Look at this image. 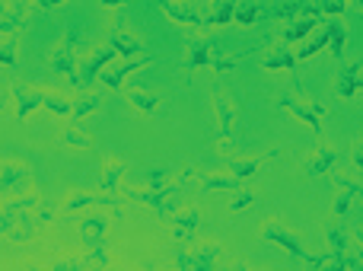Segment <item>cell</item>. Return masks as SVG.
Returning a JSON list of instances; mask_svg holds the SVG:
<instances>
[{
  "instance_id": "cell-21",
  "label": "cell",
  "mask_w": 363,
  "mask_h": 271,
  "mask_svg": "<svg viewBox=\"0 0 363 271\" xmlns=\"http://www.w3.org/2000/svg\"><path fill=\"white\" fill-rule=\"evenodd\" d=\"M360 83H363V64L347 61L345 67L338 70V77H335V93H338L341 99H354V93L360 89Z\"/></svg>"
},
{
  "instance_id": "cell-10",
  "label": "cell",
  "mask_w": 363,
  "mask_h": 271,
  "mask_svg": "<svg viewBox=\"0 0 363 271\" xmlns=\"http://www.w3.org/2000/svg\"><path fill=\"white\" fill-rule=\"evenodd\" d=\"M147 64H153V55H138V57H121L118 64H108L106 70L99 74V83H106L108 89H115V93H121L125 89V80L131 74H138V70H144Z\"/></svg>"
},
{
  "instance_id": "cell-28",
  "label": "cell",
  "mask_w": 363,
  "mask_h": 271,
  "mask_svg": "<svg viewBox=\"0 0 363 271\" xmlns=\"http://www.w3.org/2000/svg\"><path fill=\"white\" fill-rule=\"evenodd\" d=\"M325 29H328V48L325 51L335 57V61H341V57H345V48H347V26H345V19H341V16H328Z\"/></svg>"
},
{
  "instance_id": "cell-8",
  "label": "cell",
  "mask_w": 363,
  "mask_h": 271,
  "mask_svg": "<svg viewBox=\"0 0 363 271\" xmlns=\"http://www.w3.org/2000/svg\"><path fill=\"white\" fill-rule=\"evenodd\" d=\"M118 57V51L112 48V45H102V48H93L86 57L80 61V67H77V77H74V83L70 87H77V89H86V87H93L96 80H99V74L108 67V64Z\"/></svg>"
},
{
  "instance_id": "cell-49",
  "label": "cell",
  "mask_w": 363,
  "mask_h": 271,
  "mask_svg": "<svg viewBox=\"0 0 363 271\" xmlns=\"http://www.w3.org/2000/svg\"><path fill=\"white\" fill-rule=\"evenodd\" d=\"M360 89H363V83H360Z\"/></svg>"
},
{
  "instance_id": "cell-17",
  "label": "cell",
  "mask_w": 363,
  "mask_h": 271,
  "mask_svg": "<svg viewBox=\"0 0 363 271\" xmlns=\"http://www.w3.org/2000/svg\"><path fill=\"white\" fill-rule=\"evenodd\" d=\"M322 26V19L319 16H294V19H287L284 23V29H281V38L277 42H284V45H296V42H303V38H309L315 29Z\"/></svg>"
},
{
  "instance_id": "cell-25",
  "label": "cell",
  "mask_w": 363,
  "mask_h": 271,
  "mask_svg": "<svg viewBox=\"0 0 363 271\" xmlns=\"http://www.w3.org/2000/svg\"><path fill=\"white\" fill-rule=\"evenodd\" d=\"M125 172H128V163H125V160H118V157H106V160H102V172H99L102 192H112V195H118Z\"/></svg>"
},
{
  "instance_id": "cell-35",
  "label": "cell",
  "mask_w": 363,
  "mask_h": 271,
  "mask_svg": "<svg viewBox=\"0 0 363 271\" xmlns=\"http://www.w3.org/2000/svg\"><path fill=\"white\" fill-rule=\"evenodd\" d=\"M61 140L70 147V150H89V147H93V138H89L80 125H67V128H64Z\"/></svg>"
},
{
  "instance_id": "cell-11",
  "label": "cell",
  "mask_w": 363,
  "mask_h": 271,
  "mask_svg": "<svg viewBox=\"0 0 363 271\" xmlns=\"http://www.w3.org/2000/svg\"><path fill=\"white\" fill-rule=\"evenodd\" d=\"M332 185H335V201H332V217H345L357 198H363V182L351 179L345 172H332Z\"/></svg>"
},
{
  "instance_id": "cell-43",
  "label": "cell",
  "mask_w": 363,
  "mask_h": 271,
  "mask_svg": "<svg viewBox=\"0 0 363 271\" xmlns=\"http://www.w3.org/2000/svg\"><path fill=\"white\" fill-rule=\"evenodd\" d=\"M61 4H67V0H45L42 10H51V6H61Z\"/></svg>"
},
{
  "instance_id": "cell-37",
  "label": "cell",
  "mask_w": 363,
  "mask_h": 271,
  "mask_svg": "<svg viewBox=\"0 0 363 271\" xmlns=\"http://www.w3.org/2000/svg\"><path fill=\"white\" fill-rule=\"evenodd\" d=\"M42 106L48 109L51 115H61V118H70V109H74V102H70L64 93H48V89H45Z\"/></svg>"
},
{
  "instance_id": "cell-1",
  "label": "cell",
  "mask_w": 363,
  "mask_h": 271,
  "mask_svg": "<svg viewBox=\"0 0 363 271\" xmlns=\"http://www.w3.org/2000/svg\"><path fill=\"white\" fill-rule=\"evenodd\" d=\"M236 64H239V55L223 57L220 55L217 38H211V35H188L185 38V74L188 77L201 67H211V70H217V74H226V70H233Z\"/></svg>"
},
{
  "instance_id": "cell-5",
  "label": "cell",
  "mask_w": 363,
  "mask_h": 271,
  "mask_svg": "<svg viewBox=\"0 0 363 271\" xmlns=\"http://www.w3.org/2000/svg\"><path fill=\"white\" fill-rule=\"evenodd\" d=\"M48 67H55L57 74H64L70 83H74L77 67H80V38H77L74 29L64 32L61 42L48 51Z\"/></svg>"
},
{
  "instance_id": "cell-13",
  "label": "cell",
  "mask_w": 363,
  "mask_h": 271,
  "mask_svg": "<svg viewBox=\"0 0 363 271\" xmlns=\"http://www.w3.org/2000/svg\"><path fill=\"white\" fill-rule=\"evenodd\" d=\"M213 115H217V140H233L236 131V102L226 96L223 87H213Z\"/></svg>"
},
{
  "instance_id": "cell-33",
  "label": "cell",
  "mask_w": 363,
  "mask_h": 271,
  "mask_svg": "<svg viewBox=\"0 0 363 271\" xmlns=\"http://www.w3.org/2000/svg\"><path fill=\"white\" fill-rule=\"evenodd\" d=\"M99 106H102V96H99V93H80V96L74 99V109H70V118H74V121H83L86 115L99 112Z\"/></svg>"
},
{
  "instance_id": "cell-2",
  "label": "cell",
  "mask_w": 363,
  "mask_h": 271,
  "mask_svg": "<svg viewBox=\"0 0 363 271\" xmlns=\"http://www.w3.org/2000/svg\"><path fill=\"white\" fill-rule=\"evenodd\" d=\"M191 179V170H182V176H176L172 182L160 185V189H153V185H147V189H125L121 195H125V201H134V204H144V208L157 211L160 221H166V217L176 211V204H172V198H176V192L182 185Z\"/></svg>"
},
{
  "instance_id": "cell-31",
  "label": "cell",
  "mask_w": 363,
  "mask_h": 271,
  "mask_svg": "<svg viewBox=\"0 0 363 271\" xmlns=\"http://www.w3.org/2000/svg\"><path fill=\"white\" fill-rule=\"evenodd\" d=\"M328 48V29L325 26H319V29L313 32V38H303V45L296 48V61H306V57H315L319 51Z\"/></svg>"
},
{
  "instance_id": "cell-27",
  "label": "cell",
  "mask_w": 363,
  "mask_h": 271,
  "mask_svg": "<svg viewBox=\"0 0 363 271\" xmlns=\"http://www.w3.org/2000/svg\"><path fill=\"white\" fill-rule=\"evenodd\" d=\"M106 233H108V217L106 214H93V217H86V221H80V243L86 249L106 243Z\"/></svg>"
},
{
  "instance_id": "cell-40",
  "label": "cell",
  "mask_w": 363,
  "mask_h": 271,
  "mask_svg": "<svg viewBox=\"0 0 363 271\" xmlns=\"http://www.w3.org/2000/svg\"><path fill=\"white\" fill-rule=\"evenodd\" d=\"M32 214H35L38 227H51V223H55V211H51V208H48V204H45V201H38V208L32 211Z\"/></svg>"
},
{
  "instance_id": "cell-48",
  "label": "cell",
  "mask_w": 363,
  "mask_h": 271,
  "mask_svg": "<svg viewBox=\"0 0 363 271\" xmlns=\"http://www.w3.org/2000/svg\"><path fill=\"white\" fill-rule=\"evenodd\" d=\"M204 4H213V0H204Z\"/></svg>"
},
{
  "instance_id": "cell-18",
  "label": "cell",
  "mask_w": 363,
  "mask_h": 271,
  "mask_svg": "<svg viewBox=\"0 0 363 271\" xmlns=\"http://www.w3.org/2000/svg\"><path fill=\"white\" fill-rule=\"evenodd\" d=\"M296 64H300L296 61V51L284 42L271 45V48L262 55V67L271 70V74H277V70H290V74H296Z\"/></svg>"
},
{
  "instance_id": "cell-22",
  "label": "cell",
  "mask_w": 363,
  "mask_h": 271,
  "mask_svg": "<svg viewBox=\"0 0 363 271\" xmlns=\"http://www.w3.org/2000/svg\"><path fill=\"white\" fill-rule=\"evenodd\" d=\"M191 179H198L201 192H236L239 179L230 170H217V172H198L191 170Z\"/></svg>"
},
{
  "instance_id": "cell-23",
  "label": "cell",
  "mask_w": 363,
  "mask_h": 271,
  "mask_svg": "<svg viewBox=\"0 0 363 271\" xmlns=\"http://www.w3.org/2000/svg\"><path fill=\"white\" fill-rule=\"evenodd\" d=\"M108 45L118 51V57H138V55H144V42H140V35L128 32L125 26H112V32H108Z\"/></svg>"
},
{
  "instance_id": "cell-26",
  "label": "cell",
  "mask_w": 363,
  "mask_h": 271,
  "mask_svg": "<svg viewBox=\"0 0 363 271\" xmlns=\"http://www.w3.org/2000/svg\"><path fill=\"white\" fill-rule=\"evenodd\" d=\"M26 26H29V4L10 0V6H4V16H0V32L13 35V32H23Z\"/></svg>"
},
{
  "instance_id": "cell-24",
  "label": "cell",
  "mask_w": 363,
  "mask_h": 271,
  "mask_svg": "<svg viewBox=\"0 0 363 271\" xmlns=\"http://www.w3.org/2000/svg\"><path fill=\"white\" fill-rule=\"evenodd\" d=\"M325 246H328V253H351V249H357V243H354V233L345 227L341 221H325Z\"/></svg>"
},
{
  "instance_id": "cell-19",
  "label": "cell",
  "mask_w": 363,
  "mask_h": 271,
  "mask_svg": "<svg viewBox=\"0 0 363 271\" xmlns=\"http://www.w3.org/2000/svg\"><path fill=\"white\" fill-rule=\"evenodd\" d=\"M274 157H277V150L258 153V157H226V170H230L239 182H245V179H252L264 163H268V160H274Z\"/></svg>"
},
{
  "instance_id": "cell-45",
  "label": "cell",
  "mask_w": 363,
  "mask_h": 271,
  "mask_svg": "<svg viewBox=\"0 0 363 271\" xmlns=\"http://www.w3.org/2000/svg\"><path fill=\"white\" fill-rule=\"evenodd\" d=\"M351 4H354V6H360V10H363V0H347V6H351Z\"/></svg>"
},
{
  "instance_id": "cell-46",
  "label": "cell",
  "mask_w": 363,
  "mask_h": 271,
  "mask_svg": "<svg viewBox=\"0 0 363 271\" xmlns=\"http://www.w3.org/2000/svg\"><path fill=\"white\" fill-rule=\"evenodd\" d=\"M4 106H6V96H0V112H4Z\"/></svg>"
},
{
  "instance_id": "cell-7",
  "label": "cell",
  "mask_w": 363,
  "mask_h": 271,
  "mask_svg": "<svg viewBox=\"0 0 363 271\" xmlns=\"http://www.w3.org/2000/svg\"><path fill=\"white\" fill-rule=\"evenodd\" d=\"M86 208H108L118 217L125 211V198L112 195V192H70L61 214H77V211H86Z\"/></svg>"
},
{
  "instance_id": "cell-9",
  "label": "cell",
  "mask_w": 363,
  "mask_h": 271,
  "mask_svg": "<svg viewBox=\"0 0 363 271\" xmlns=\"http://www.w3.org/2000/svg\"><path fill=\"white\" fill-rule=\"evenodd\" d=\"M38 230V221L32 211H0V236L13 243H29Z\"/></svg>"
},
{
  "instance_id": "cell-41",
  "label": "cell",
  "mask_w": 363,
  "mask_h": 271,
  "mask_svg": "<svg viewBox=\"0 0 363 271\" xmlns=\"http://www.w3.org/2000/svg\"><path fill=\"white\" fill-rule=\"evenodd\" d=\"M351 163H354V170L363 172V138L351 140Z\"/></svg>"
},
{
  "instance_id": "cell-50",
  "label": "cell",
  "mask_w": 363,
  "mask_h": 271,
  "mask_svg": "<svg viewBox=\"0 0 363 271\" xmlns=\"http://www.w3.org/2000/svg\"><path fill=\"white\" fill-rule=\"evenodd\" d=\"M0 211H4V208H0Z\"/></svg>"
},
{
  "instance_id": "cell-34",
  "label": "cell",
  "mask_w": 363,
  "mask_h": 271,
  "mask_svg": "<svg viewBox=\"0 0 363 271\" xmlns=\"http://www.w3.org/2000/svg\"><path fill=\"white\" fill-rule=\"evenodd\" d=\"M106 265H112V253L106 249V243L89 246L86 255H80V268H106Z\"/></svg>"
},
{
  "instance_id": "cell-29",
  "label": "cell",
  "mask_w": 363,
  "mask_h": 271,
  "mask_svg": "<svg viewBox=\"0 0 363 271\" xmlns=\"http://www.w3.org/2000/svg\"><path fill=\"white\" fill-rule=\"evenodd\" d=\"M121 93H125V99L131 102L134 109H140L144 115H157V109L163 106V96L150 93V89H144V87H128V89H121Z\"/></svg>"
},
{
  "instance_id": "cell-6",
  "label": "cell",
  "mask_w": 363,
  "mask_h": 271,
  "mask_svg": "<svg viewBox=\"0 0 363 271\" xmlns=\"http://www.w3.org/2000/svg\"><path fill=\"white\" fill-rule=\"evenodd\" d=\"M223 255V246L217 240H204V243H188V249H182L176 255V265L182 271H211Z\"/></svg>"
},
{
  "instance_id": "cell-38",
  "label": "cell",
  "mask_w": 363,
  "mask_h": 271,
  "mask_svg": "<svg viewBox=\"0 0 363 271\" xmlns=\"http://www.w3.org/2000/svg\"><path fill=\"white\" fill-rule=\"evenodd\" d=\"M306 4H313L322 16H345L347 10V0H306Z\"/></svg>"
},
{
  "instance_id": "cell-30",
  "label": "cell",
  "mask_w": 363,
  "mask_h": 271,
  "mask_svg": "<svg viewBox=\"0 0 363 271\" xmlns=\"http://www.w3.org/2000/svg\"><path fill=\"white\" fill-rule=\"evenodd\" d=\"M233 13H236V0H213L211 10L204 13V26H207V29L230 26L233 23Z\"/></svg>"
},
{
  "instance_id": "cell-15",
  "label": "cell",
  "mask_w": 363,
  "mask_h": 271,
  "mask_svg": "<svg viewBox=\"0 0 363 271\" xmlns=\"http://www.w3.org/2000/svg\"><path fill=\"white\" fill-rule=\"evenodd\" d=\"M160 10L166 13V19H172L176 26H188V29H207L204 13L198 6H191L188 0H160Z\"/></svg>"
},
{
  "instance_id": "cell-16",
  "label": "cell",
  "mask_w": 363,
  "mask_h": 271,
  "mask_svg": "<svg viewBox=\"0 0 363 271\" xmlns=\"http://www.w3.org/2000/svg\"><path fill=\"white\" fill-rule=\"evenodd\" d=\"M10 96H13V102H16V118L26 121L32 112H35V109H42L45 89L42 87H29V83H13Z\"/></svg>"
},
{
  "instance_id": "cell-44",
  "label": "cell",
  "mask_w": 363,
  "mask_h": 271,
  "mask_svg": "<svg viewBox=\"0 0 363 271\" xmlns=\"http://www.w3.org/2000/svg\"><path fill=\"white\" fill-rule=\"evenodd\" d=\"M354 243H357V249H363V230H354Z\"/></svg>"
},
{
  "instance_id": "cell-39",
  "label": "cell",
  "mask_w": 363,
  "mask_h": 271,
  "mask_svg": "<svg viewBox=\"0 0 363 271\" xmlns=\"http://www.w3.org/2000/svg\"><path fill=\"white\" fill-rule=\"evenodd\" d=\"M255 192L252 189H236V195L230 198V204H226V208H230V214H236V211H245V208H252V204H255Z\"/></svg>"
},
{
  "instance_id": "cell-20",
  "label": "cell",
  "mask_w": 363,
  "mask_h": 271,
  "mask_svg": "<svg viewBox=\"0 0 363 271\" xmlns=\"http://www.w3.org/2000/svg\"><path fill=\"white\" fill-rule=\"evenodd\" d=\"M335 163H338V150L328 144H319L303 160V172H306V176H325V172L335 170Z\"/></svg>"
},
{
  "instance_id": "cell-14",
  "label": "cell",
  "mask_w": 363,
  "mask_h": 271,
  "mask_svg": "<svg viewBox=\"0 0 363 271\" xmlns=\"http://www.w3.org/2000/svg\"><path fill=\"white\" fill-rule=\"evenodd\" d=\"M166 223L172 227V236H176L179 246H188V243L194 240V233H198L201 211L194 208V204H188V208H176L169 217H166Z\"/></svg>"
},
{
  "instance_id": "cell-12",
  "label": "cell",
  "mask_w": 363,
  "mask_h": 271,
  "mask_svg": "<svg viewBox=\"0 0 363 271\" xmlns=\"http://www.w3.org/2000/svg\"><path fill=\"white\" fill-rule=\"evenodd\" d=\"M0 192L4 195H23L32 192V170L19 160H6L0 163Z\"/></svg>"
},
{
  "instance_id": "cell-4",
  "label": "cell",
  "mask_w": 363,
  "mask_h": 271,
  "mask_svg": "<svg viewBox=\"0 0 363 271\" xmlns=\"http://www.w3.org/2000/svg\"><path fill=\"white\" fill-rule=\"evenodd\" d=\"M274 106L284 109V112H290L296 121H303V125H306L313 134H322V118H325V109H322L319 102L306 99V96L284 93V96H277V99H274Z\"/></svg>"
},
{
  "instance_id": "cell-42",
  "label": "cell",
  "mask_w": 363,
  "mask_h": 271,
  "mask_svg": "<svg viewBox=\"0 0 363 271\" xmlns=\"http://www.w3.org/2000/svg\"><path fill=\"white\" fill-rule=\"evenodd\" d=\"M99 4H102V6H125L128 0H99Z\"/></svg>"
},
{
  "instance_id": "cell-3",
  "label": "cell",
  "mask_w": 363,
  "mask_h": 271,
  "mask_svg": "<svg viewBox=\"0 0 363 271\" xmlns=\"http://www.w3.org/2000/svg\"><path fill=\"white\" fill-rule=\"evenodd\" d=\"M262 240L271 243V246H277V249H284L287 255H294V259H300V262H309V259H313V255H309V249L303 246V236L296 233V230H290L284 221H277V217L264 221Z\"/></svg>"
},
{
  "instance_id": "cell-32",
  "label": "cell",
  "mask_w": 363,
  "mask_h": 271,
  "mask_svg": "<svg viewBox=\"0 0 363 271\" xmlns=\"http://www.w3.org/2000/svg\"><path fill=\"white\" fill-rule=\"evenodd\" d=\"M262 16H264V10L255 4V0H236V13H233V23L236 26L249 29V26H255Z\"/></svg>"
},
{
  "instance_id": "cell-47",
  "label": "cell",
  "mask_w": 363,
  "mask_h": 271,
  "mask_svg": "<svg viewBox=\"0 0 363 271\" xmlns=\"http://www.w3.org/2000/svg\"><path fill=\"white\" fill-rule=\"evenodd\" d=\"M4 6H6V4H0V16H4Z\"/></svg>"
},
{
  "instance_id": "cell-36",
  "label": "cell",
  "mask_w": 363,
  "mask_h": 271,
  "mask_svg": "<svg viewBox=\"0 0 363 271\" xmlns=\"http://www.w3.org/2000/svg\"><path fill=\"white\" fill-rule=\"evenodd\" d=\"M0 64L4 67H16L19 64V32L0 38Z\"/></svg>"
}]
</instances>
